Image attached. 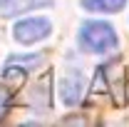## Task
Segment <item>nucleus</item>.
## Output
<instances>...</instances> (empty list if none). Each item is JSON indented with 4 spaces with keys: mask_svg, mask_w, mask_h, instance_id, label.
Listing matches in <instances>:
<instances>
[{
    "mask_svg": "<svg viewBox=\"0 0 129 127\" xmlns=\"http://www.w3.org/2000/svg\"><path fill=\"white\" fill-rule=\"evenodd\" d=\"M127 100H129V82H127Z\"/></svg>",
    "mask_w": 129,
    "mask_h": 127,
    "instance_id": "obj_8",
    "label": "nucleus"
},
{
    "mask_svg": "<svg viewBox=\"0 0 129 127\" xmlns=\"http://www.w3.org/2000/svg\"><path fill=\"white\" fill-rule=\"evenodd\" d=\"M80 43L82 48L92 52H107L117 48V32L112 30L109 23H84L80 30Z\"/></svg>",
    "mask_w": 129,
    "mask_h": 127,
    "instance_id": "obj_1",
    "label": "nucleus"
},
{
    "mask_svg": "<svg viewBox=\"0 0 129 127\" xmlns=\"http://www.w3.org/2000/svg\"><path fill=\"white\" fill-rule=\"evenodd\" d=\"M82 97V80L77 75H72V77H64L62 82V100L67 105H75V102H80Z\"/></svg>",
    "mask_w": 129,
    "mask_h": 127,
    "instance_id": "obj_3",
    "label": "nucleus"
},
{
    "mask_svg": "<svg viewBox=\"0 0 129 127\" xmlns=\"http://www.w3.org/2000/svg\"><path fill=\"white\" fill-rule=\"evenodd\" d=\"M8 3H13V0H0V5H8Z\"/></svg>",
    "mask_w": 129,
    "mask_h": 127,
    "instance_id": "obj_7",
    "label": "nucleus"
},
{
    "mask_svg": "<svg viewBox=\"0 0 129 127\" xmlns=\"http://www.w3.org/2000/svg\"><path fill=\"white\" fill-rule=\"evenodd\" d=\"M50 30H52V25H50V20H45V17H25V20L15 23V28H13L15 40L17 43H25V45L47 37Z\"/></svg>",
    "mask_w": 129,
    "mask_h": 127,
    "instance_id": "obj_2",
    "label": "nucleus"
},
{
    "mask_svg": "<svg viewBox=\"0 0 129 127\" xmlns=\"http://www.w3.org/2000/svg\"><path fill=\"white\" fill-rule=\"evenodd\" d=\"M40 60H42L40 55H30V57H10V62H8V65H13V62H22V65H37Z\"/></svg>",
    "mask_w": 129,
    "mask_h": 127,
    "instance_id": "obj_5",
    "label": "nucleus"
},
{
    "mask_svg": "<svg viewBox=\"0 0 129 127\" xmlns=\"http://www.w3.org/2000/svg\"><path fill=\"white\" fill-rule=\"evenodd\" d=\"M82 5L94 13H117L127 5V0H82Z\"/></svg>",
    "mask_w": 129,
    "mask_h": 127,
    "instance_id": "obj_4",
    "label": "nucleus"
},
{
    "mask_svg": "<svg viewBox=\"0 0 129 127\" xmlns=\"http://www.w3.org/2000/svg\"><path fill=\"white\" fill-rule=\"evenodd\" d=\"M8 97H10V90H8V92H5V90L0 92V115L5 112V102H8Z\"/></svg>",
    "mask_w": 129,
    "mask_h": 127,
    "instance_id": "obj_6",
    "label": "nucleus"
}]
</instances>
